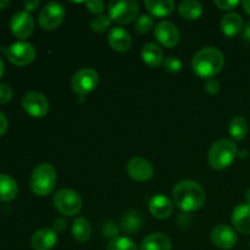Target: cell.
I'll return each instance as SVG.
<instances>
[{
  "instance_id": "1",
  "label": "cell",
  "mask_w": 250,
  "mask_h": 250,
  "mask_svg": "<svg viewBox=\"0 0 250 250\" xmlns=\"http://www.w3.org/2000/svg\"><path fill=\"white\" fill-rule=\"evenodd\" d=\"M225 65V55L215 46L203 48L193 56L192 70L198 77L212 80L221 72Z\"/></svg>"
},
{
  "instance_id": "2",
  "label": "cell",
  "mask_w": 250,
  "mask_h": 250,
  "mask_svg": "<svg viewBox=\"0 0 250 250\" xmlns=\"http://www.w3.org/2000/svg\"><path fill=\"white\" fill-rule=\"evenodd\" d=\"M172 198L175 204L182 211L190 212L199 210L205 203V190L199 183L194 181H181L172 190Z\"/></svg>"
},
{
  "instance_id": "3",
  "label": "cell",
  "mask_w": 250,
  "mask_h": 250,
  "mask_svg": "<svg viewBox=\"0 0 250 250\" xmlns=\"http://www.w3.org/2000/svg\"><path fill=\"white\" fill-rule=\"evenodd\" d=\"M56 170L51 164L43 163L37 166L31 176V189L38 197H46L55 189Z\"/></svg>"
},
{
  "instance_id": "4",
  "label": "cell",
  "mask_w": 250,
  "mask_h": 250,
  "mask_svg": "<svg viewBox=\"0 0 250 250\" xmlns=\"http://www.w3.org/2000/svg\"><path fill=\"white\" fill-rule=\"evenodd\" d=\"M238 155L237 146L229 139H220L215 142L208 154L210 166L215 170H225L232 165Z\"/></svg>"
},
{
  "instance_id": "5",
  "label": "cell",
  "mask_w": 250,
  "mask_h": 250,
  "mask_svg": "<svg viewBox=\"0 0 250 250\" xmlns=\"http://www.w3.org/2000/svg\"><path fill=\"white\" fill-rule=\"evenodd\" d=\"M54 207L65 216H75L82 209V198L77 192L72 189H63L58 190L54 195Z\"/></svg>"
},
{
  "instance_id": "6",
  "label": "cell",
  "mask_w": 250,
  "mask_h": 250,
  "mask_svg": "<svg viewBox=\"0 0 250 250\" xmlns=\"http://www.w3.org/2000/svg\"><path fill=\"white\" fill-rule=\"evenodd\" d=\"M109 17L119 24H128L138 14V4L134 0H112L109 2Z\"/></svg>"
},
{
  "instance_id": "7",
  "label": "cell",
  "mask_w": 250,
  "mask_h": 250,
  "mask_svg": "<svg viewBox=\"0 0 250 250\" xmlns=\"http://www.w3.org/2000/svg\"><path fill=\"white\" fill-rule=\"evenodd\" d=\"M99 83V75L95 70L89 67L82 68L73 75L71 80V88L80 98L92 93Z\"/></svg>"
},
{
  "instance_id": "8",
  "label": "cell",
  "mask_w": 250,
  "mask_h": 250,
  "mask_svg": "<svg viewBox=\"0 0 250 250\" xmlns=\"http://www.w3.org/2000/svg\"><path fill=\"white\" fill-rule=\"evenodd\" d=\"M2 53L7 60L16 66H26L36 58V49L27 42H16L9 46H2Z\"/></svg>"
},
{
  "instance_id": "9",
  "label": "cell",
  "mask_w": 250,
  "mask_h": 250,
  "mask_svg": "<svg viewBox=\"0 0 250 250\" xmlns=\"http://www.w3.org/2000/svg\"><path fill=\"white\" fill-rule=\"evenodd\" d=\"M65 19V9L60 2L51 1L46 4L39 12L38 22L45 31H54L62 23Z\"/></svg>"
},
{
  "instance_id": "10",
  "label": "cell",
  "mask_w": 250,
  "mask_h": 250,
  "mask_svg": "<svg viewBox=\"0 0 250 250\" xmlns=\"http://www.w3.org/2000/svg\"><path fill=\"white\" fill-rule=\"evenodd\" d=\"M22 106L29 116L42 119L49 111V102L45 95L39 92H28L22 98Z\"/></svg>"
},
{
  "instance_id": "11",
  "label": "cell",
  "mask_w": 250,
  "mask_h": 250,
  "mask_svg": "<svg viewBox=\"0 0 250 250\" xmlns=\"http://www.w3.org/2000/svg\"><path fill=\"white\" fill-rule=\"evenodd\" d=\"M11 33L19 39H27L34 31V20L29 12L19 11L12 15L10 20Z\"/></svg>"
},
{
  "instance_id": "12",
  "label": "cell",
  "mask_w": 250,
  "mask_h": 250,
  "mask_svg": "<svg viewBox=\"0 0 250 250\" xmlns=\"http://www.w3.org/2000/svg\"><path fill=\"white\" fill-rule=\"evenodd\" d=\"M156 41L166 48H173L180 42V32L175 23L170 21H161L155 26L154 31Z\"/></svg>"
},
{
  "instance_id": "13",
  "label": "cell",
  "mask_w": 250,
  "mask_h": 250,
  "mask_svg": "<svg viewBox=\"0 0 250 250\" xmlns=\"http://www.w3.org/2000/svg\"><path fill=\"white\" fill-rule=\"evenodd\" d=\"M126 171L128 173L129 177L138 182H146L150 180L154 175V170L151 164L144 158H132L131 160L127 163Z\"/></svg>"
},
{
  "instance_id": "14",
  "label": "cell",
  "mask_w": 250,
  "mask_h": 250,
  "mask_svg": "<svg viewBox=\"0 0 250 250\" xmlns=\"http://www.w3.org/2000/svg\"><path fill=\"white\" fill-rule=\"evenodd\" d=\"M211 242L220 249H232L237 244V234L229 225L220 224L212 229Z\"/></svg>"
},
{
  "instance_id": "15",
  "label": "cell",
  "mask_w": 250,
  "mask_h": 250,
  "mask_svg": "<svg viewBox=\"0 0 250 250\" xmlns=\"http://www.w3.org/2000/svg\"><path fill=\"white\" fill-rule=\"evenodd\" d=\"M58 243V234L54 229L44 227L34 232L31 239V246L34 250H50Z\"/></svg>"
},
{
  "instance_id": "16",
  "label": "cell",
  "mask_w": 250,
  "mask_h": 250,
  "mask_svg": "<svg viewBox=\"0 0 250 250\" xmlns=\"http://www.w3.org/2000/svg\"><path fill=\"white\" fill-rule=\"evenodd\" d=\"M107 42L112 50L117 53H126L132 45V39L128 32L122 27H114L107 34Z\"/></svg>"
},
{
  "instance_id": "17",
  "label": "cell",
  "mask_w": 250,
  "mask_h": 250,
  "mask_svg": "<svg viewBox=\"0 0 250 250\" xmlns=\"http://www.w3.org/2000/svg\"><path fill=\"white\" fill-rule=\"evenodd\" d=\"M149 211L155 219L165 220L172 214L173 204L166 195L156 194L149 202Z\"/></svg>"
},
{
  "instance_id": "18",
  "label": "cell",
  "mask_w": 250,
  "mask_h": 250,
  "mask_svg": "<svg viewBox=\"0 0 250 250\" xmlns=\"http://www.w3.org/2000/svg\"><path fill=\"white\" fill-rule=\"evenodd\" d=\"M232 224L242 234H250V205L239 204L232 212Z\"/></svg>"
},
{
  "instance_id": "19",
  "label": "cell",
  "mask_w": 250,
  "mask_h": 250,
  "mask_svg": "<svg viewBox=\"0 0 250 250\" xmlns=\"http://www.w3.org/2000/svg\"><path fill=\"white\" fill-rule=\"evenodd\" d=\"M172 249V242L161 232H155L142 241L141 250H171Z\"/></svg>"
},
{
  "instance_id": "20",
  "label": "cell",
  "mask_w": 250,
  "mask_h": 250,
  "mask_svg": "<svg viewBox=\"0 0 250 250\" xmlns=\"http://www.w3.org/2000/svg\"><path fill=\"white\" fill-rule=\"evenodd\" d=\"M243 28V20L237 12H229L221 20V31L225 36L234 37Z\"/></svg>"
},
{
  "instance_id": "21",
  "label": "cell",
  "mask_w": 250,
  "mask_h": 250,
  "mask_svg": "<svg viewBox=\"0 0 250 250\" xmlns=\"http://www.w3.org/2000/svg\"><path fill=\"white\" fill-rule=\"evenodd\" d=\"M146 10L156 17L168 16L175 10V1L172 0H146Z\"/></svg>"
},
{
  "instance_id": "22",
  "label": "cell",
  "mask_w": 250,
  "mask_h": 250,
  "mask_svg": "<svg viewBox=\"0 0 250 250\" xmlns=\"http://www.w3.org/2000/svg\"><path fill=\"white\" fill-rule=\"evenodd\" d=\"M19 193L17 182L9 175L0 173V202H11Z\"/></svg>"
},
{
  "instance_id": "23",
  "label": "cell",
  "mask_w": 250,
  "mask_h": 250,
  "mask_svg": "<svg viewBox=\"0 0 250 250\" xmlns=\"http://www.w3.org/2000/svg\"><path fill=\"white\" fill-rule=\"evenodd\" d=\"M142 60L150 67H158L164 62V54L160 46L148 43L142 49Z\"/></svg>"
},
{
  "instance_id": "24",
  "label": "cell",
  "mask_w": 250,
  "mask_h": 250,
  "mask_svg": "<svg viewBox=\"0 0 250 250\" xmlns=\"http://www.w3.org/2000/svg\"><path fill=\"white\" fill-rule=\"evenodd\" d=\"M178 12L183 19L195 21L203 15V5L195 0H185L178 6Z\"/></svg>"
},
{
  "instance_id": "25",
  "label": "cell",
  "mask_w": 250,
  "mask_h": 250,
  "mask_svg": "<svg viewBox=\"0 0 250 250\" xmlns=\"http://www.w3.org/2000/svg\"><path fill=\"white\" fill-rule=\"evenodd\" d=\"M122 229L127 233H134L141 229L143 225V215L138 210H131L122 217Z\"/></svg>"
},
{
  "instance_id": "26",
  "label": "cell",
  "mask_w": 250,
  "mask_h": 250,
  "mask_svg": "<svg viewBox=\"0 0 250 250\" xmlns=\"http://www.w3.org/2000/svg\"><path fill=\"white\" fill-rule=\"evenodd\" d=\"M72 236L77 242H87L92 236V227L84 217H77L72 225Z\"/></svg>"
},
{
  "instance_id": "27",
  "label": "cell",
  "mask_w": 250,
  "mask_h": 250,
  "mask_svg": "<svg viewBox=\"0 0 250 250\" xmlns=\"http://www.w3.org/2000/svg\"><path fill=\"white\" fill-rule=\"evenodd\" d=\"M229 131L234 141H243L248 134V122L243 116H234L229 122Z\"/></svg>"
},
{
  "instance_id": "28",
  "label": "cell",
  "mask_w": 250,
  "mask_h": 250,
  "mask_svg": "<svg viewBox=\"0 0 250 250\" xmlns=\"http://www.w3.org/2000/svg\"><path fill=\"white\" fill-rule=\"evenodd\" d=\"M106 250H138L136 243L127 237H117L116 239L110 242Z\"/></svg>"
},
{
  "instance_id": "29",
  "label": "cell",
  "mask_w": 250,
  "mask_h": 250,
  "mask_svg": "<svg viewBox=\"0 0 250 250\" xmlns=\"http://www.w3.org/2000/svg\"><path fill=\"white\" fill-rule=\"evenodd\" d=\"M110 23H111V20H110L109 16L106 15H98L94 19L90 21V27L94 32L97 33H103V32L106 31L110 27Z\"/></svg>"
},
{
  "instance_id": "30",
  "label": "cell",
  "mask_w": 250,
  "mask_h": 250,
  "mask_svg": "<svg viewBox=\"0 0 250 250\" xmlns=\"http://www.w3.org/2000/svg\"><path fill=\"white\" fill-rule=\"evenodd\" d=\"M154 26L153 17L149 16V15H142L139 19H137L136 23H134V29H136L138 33L144 34L148 33Z\"/></svg>"
},
{
  "instance_id": "31",
  "label": "cell",
  "mask_w": 250,
  "mask_h": 250,
  "mask_svg": "<svg viewBox=\"0 0 250 250\" xmlns=\"http://www.w3.org/2000/svg\"><path fill=\"white\" fill-rule=\"evenodd\" d=\"M164 67L167 72L171 73H178L182 70V61L177 58V56H168L164 61Z\"/></svg>"
},
{
  "instance_id": "32",
  "label": "cell",
  "mask_w": 250,
  "mask_h": 250,
  "mask_svg": "<svg viewBox=\"0 0 250 250\" xmlns=\"http://www.w3.org/2000/svg\"><path fill=\"white\" fill-rule=\"evenodd\" d=\"M120 233V229L115 222H106V224L103 225V234L106 238H110L111 241L117 238Z\"/></svg>"
},
{
  "instance_id": "33",
  "label": "cell",
  "mask_w": 250,
  "mask_h": 250,
  "mask_svg": "<svg viewBox=\"0 0 250 250\" xmlns=\"http://www.w3.org/2000/svg\"><path fill=\"white\" fill-rule=\"evenodd\" d=\"M85 6L89 10V12L95 14L97 16L98 15H102V12L105 9V4L102 0H89V1H85Z\"/></svg>"
},
{
  "instance_id": "34",
  "label": "cell",
  "mask_w": 250,
  "mask_h": 250,
  "mask_svg": "<svg viewBox=\"0 0 250 250\" xmlns=\"http://www.w3.org/2000/svg\"><path fill=\"white\" fill-rule=\"evenodd\" d=\"M14 97L11 87L5 83H0V104H7Z\"/></svg>"
},
{
  "instance_id": "35",
  "label": "cell",
  "mask_w": 250,
  "mask_h": 250,
  "mask_svg": "<svg viewBox=\"0 0 250 250\" xmlns=\"http://www.w3.org/2000/svg\"><path fill=\"white\" fill-rule=\"evenodd\" d=\"M214 2L220 10H225V11L233 10L234 7L239 5L238 0H215Z\"/></svg>"
},
{
  "instance_id": "36",
  "label": "cell",
  "mask_w": 250,
  "mask_h": 250,
  "mask_svg": "<svg viewBox=\"0 0 250 250\" xmlns=\"http://www.w3.org/2000/svg\"><path fill=\"white\" fill-rule=\"evenodd\" d=\"M205 90L211 95L217 94L220 90L219 81H216L215 78H212V80H208L207 83H205Z\"/></svg>"
},
{
  "instance_id": "37",
  "label": "cell",
  "mask_w": 250,
  "mask_h": 250,
  "mask_svg": "<svg viewBox=\"0 0 250 250\" xmlns=\"http://www.w3.org/2000/svg\"><path fill=\"white\" fill-rule=\"evenodd\" d=\"M66 227H67V222L65 219H58L54 221V231L55 232L65 231Z\"/></svg>"
},
{
  "instance_id": "38",
  "label": "cell",
  "mask_w": 250,
  "mask_h": 250,
  "mask_svg": "<svg viewBox=\"0 0 250 250\" xmlns=\"http://www.w3.org/2000/svg\"><path fill=\"white\" fill-rule=\"evenodd\" d=\"M39 4H41V2H39L38 0H28V1H24L23 6H24V10H26V12H31V11H34V10H37V7L39 6Z\"/></svg>"
},
{
  "instance_id": "39",
  "label": "cell",
  "mask_w": 250,
  "mask_h": 250,
  "mask_svg": "<svg viewBox=\"0 0 250 250\" xmlns=\"http://www.w3.org/2000/svg\"><path fill=\"white\" fill-rule=\"evenodd\" d=\"M7 126H9V122H7L6 116L0 111V137L5 134V132L7 131Z\"/></svg>"
},
{
  "instance_id": "40",
  "label": "cell",
  "mask_w": 250,
  "mask_h": 250,
  "mask_svg": "<svg viewBox=\"0 0 250 250\" xmlns=\"http://www.w3.org/2000/svg\"><path fill=\"white\" fill-rule=\"evenodd\" d=\"M243 36H244V38H246V41L250 43V21L246 24V27H244Z\"/></svg>"
},
{
  "instance_id": "41",
  "label": "cell",
  "mask_w": 250,
  "mask_h": 250,
  "mask_svg": "<svg viewBox=\"0 0 250 250\" xmlns=\"http://www.w3.org/2000/svg\"><path fill=\"white\" fill-rule=\"evenodd\" d=\"M242 5H243V9L246 10L247 14L250 15V0H244Z\"/></svg>"
},
{
  "instance_id": "42",
  "label": "cell",
  "mask_w": 250,
  "mask_h": 250,
  "mask_svg": "<svg viewBox=\"0 0 250 250\" xmlns=\"http://www.w3.org/2000/svg\"><path fill=\"white\" fill-rule=\"evenodd\" d=\"M10 1L9 0H0V10H4L5 7L9 6Z\"/></svg>"
},
{
  "instance_id": "43",
  "label": "cell",
  "mask_w": 250,
  "mask_h": 250,
  "mask_svg": "<svg viewBox=\"0 0 250 250\" xmlns=\"http://www.w3.org/2000/svg\"><path fill=\"white\" fill-rule=\"evenodd\" d=\"M238 155L241 156V158H247V156H248V151H247V150H238Z\"/></svg>"
},
{
  "instance_id": "44",
  "label": "cell",
  "mask_w": 250,
  "mask_h": 250,
  "mask_svg": "<svg viewBox=\"0 0 250 250\" xmlns=\"http://www.w3.org/2000/svg\"><path fill=\"white\" fill-rule=\"evenodd\" d=\"M2 73H4V61L0 58V77L2 76Z\"/></svg>"
},
{
  "instance_id": "45",
  "label": "cell",
  "mask_w": 250,
  "mask_h": 250,
  "mask_svg": "<svg viewBox=\"0 0 250 250\" xmlns=\"http://www.w3.org/2000/svg\"><path fill=\"white\" fill-rule=\"evenodd\" d=\"M246 199L248 202V204L250 205V188H248V190L246 192Z\"/></svg>"
}]
</instances>
